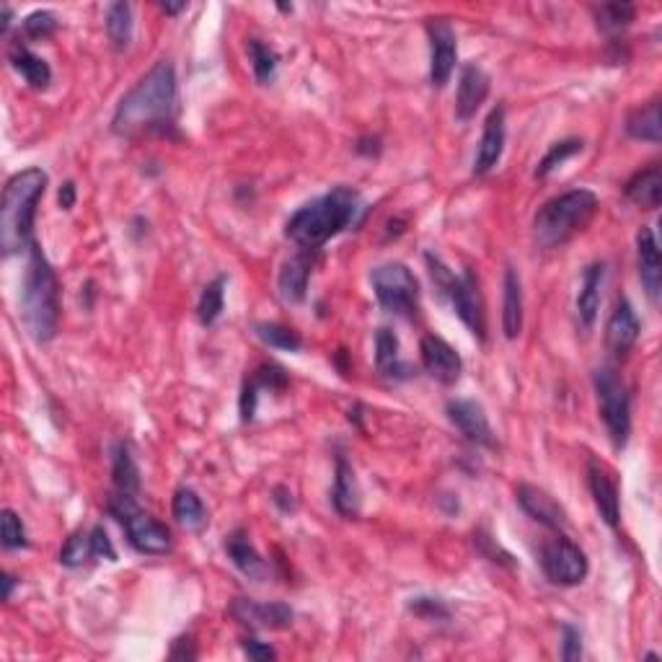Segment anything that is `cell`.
Wrapping results in <instances>:
<instances>
[{"mask_svg": "<svg viewBox=\"0 0 662 662\" xmlns=\"http://www.w3.org/2000/svg\"><path fill=\"white\" fill-rule=\"evenodd\" d=\"M176 101H179V81L174 65L161 60L122 96L112 119V130L122 138H132L140 132L163 130L174 125Z\"/></svg>", "mask_w": 662, "mask_h": 662, "instance_id": "cell-1", "label": "cell"}, {"mask_svg": "<svg viewBox=\"0 0 662 662\" xmlns=\"http://www.w3.org/2000/svg\"><path fill=\"white\" fill-rule=\"evenodd\" d=\"M357 213H360V194L350 187H337L300 207L285 225V236L300 249L316 251L326 241L339 236L347 225L355 223Z\"/></svg>", "mask_w": 662, "mask_h": 662, "instance_id": "cell-2", "label": "cell"}, {"mask_svg": "<svg viewBox=\"0 0 662 662\" xmlns=\"http://www.w3.org/2000/svg\"><path fill=\"white\" fill-rule=\"evenodd\" d=\"M21 316L34 342L44 344L57 337L60 326V282L37 244L29 246V264L21 285Z\"/></svg>", "mask_w": 662, "mask_h": 662, "instance_id": "cell-3", "label": "cell"}, {"mask_svg": "<svg viewBox=\"0 0 662 662\" xmlns=\"http://www.w3.org/2000/svg\"><path fill=\"white\" fill-rule=\"evenodd\" d=\"M47 189V174L42 169H24L8 179L0 207V249L6 257L32 246L37 205Z\"/></svg>", "mask_w": 662, "mask_h": 662, "instance_id": "cell-4", "label": "cell"}, {"mask_svg": "<svg viewBox=\"0 0 662 662\" xmlns=\"http://www.w3.org/2000/svg\"><path fill=\"white\" fill-rule=\"evenodd\" d=\"M598 213V197L590 189H572L546 202L533 220V238L541 249H556L585 231Z\"/></svg>", "mask_w": 662, "mask_h": 662, "instance_id": "cell-5", "label": "cell"}, {"mask_svg": "<svg viewBox=\"0 0 662 662\" xmlns=\"http://www.w3.org/2000/svg\"><path fill=\"white\" fill-rule=\"evenodd\" d=\"M430 264L432 280L438 282V288L448 295L450 306L456 308L458 319L469 326L471 334H476L479 339H484L487 334V316H484V303H481L479 285H476L474 275L471 272H463V275H453L438 257H427Z\"/></svg>", "mask_w": 662, "mask_h": 662, "instance_id": "cell-6", "label": "cell"}, {"mask_svg": "<svg viewBox=\"0 0 662 662\" xmlns=\"http://www.w3.org/2000/svg\"><path fill=\"white\" fill-rule=\"evenodd\" d=\"M595 394H598L600 417L606 422L608 438L613 448H626L631 435V396L626 383L613 368H598L593 373Z\"/></svg>", "mask_w": 662, "mask_h": 662, "instance_id": "cell-7", "label": "cell"}, {"mask_svg": "<svg viewBox=\"0 0 662 662\" xmlns=\"http://www.w3.org/2000/svg\"><path fill=\"white\" fill-rule=\"evenodd\" d=\"M375 298L383 311L412 319L419 311V282L412 275V269L401 262H388L373 269L370 275Z\"/></svg>", "mask_w": 662, "mask_h": 662, "instance_id": "cell-8", "label": "cell"}, {"mask_svg": "<svg viewBox=\"0 0 662 662\" xmlns=\"http://www.w3.org/2000/svg\"><path fill=\"white\" fill-rule=\"evenodd\" d=\"M541 567H544L546 577H549L554 585H562V588H572V585H580L585 577H588V556L575 541H569L567 536H559L546 541L544 549H541Z\"/></svg>", "mask_w": 662, "mask_h": 662, "instance_id": "cell-9", "label": "cell"}, {"mask_svg": "<svg viewBox=\"0 0 662 662\" xmlns=\"http://www.w3.org/2000/svg\"><path fill=\"white\" fill-rule=\"evenodd\" d=\"M430 34V81L432 86L443 88L458 63V37L453 26L445 21H432L427 26Z\"/></svg>", "mask_w": 662, "mask_h": 662, "instance_id": "cell-10", "label": "cell"}, {"mask_svg": "<svg viewBox=\"0 0 662 662\" xmlns=\"http://www.w3.org/2000/svg\"><path fill=\"white\" fill-rule=\"evenodd\" d=\"M122 525H125L127 531V541H130L132 549L140 551V554L161 556L174 549V538H171L169 528L158 523L153 515L143 513V510H135Z\"/></svg>", "mask_w": 662, "mask_h": 662, "instance_id": "cell-11", "label": "cell"}, {"mask_svg": "<svg viewBox=\"0 0 662 662\" xmlns=\"http://www.w3.org/2000/svg\"><path fill=\"white\" fill-rule=\"evenodd\" d=\"M448 419L453 425L461 430V435L466 440H471L474 445H484V448H494L497 438H494V430L489 425L487 412L484 406L474 399H453L448 401Z\"/></svg>", "mask_w": 662, "mask_h": 662, "instance_id": "cell-12", "label": "cell"}, {"mask_svg": "<svg viewBox=\"0 0 662 662\" xmlns=\"http://www.w3.org/2000/svg\"><path fill=\"white\" fill-rule=\"evenodd\" d=\"M419 352H422V365H425L427 373L435 378L443 386H453V383L461 378L463 373V360L456 352V347H450L445 339L435 337V334H427L419 344Z\"/></svg>", "mask_w": 662, "mask_h": 662, "instance_id": "cell-13", "label": "cell"}, {"mask_svg": "<svg viewBox=\"0 0 662 662\" xmlns=\"http://www.w3.org/2000/svg\"><path fill=\"white\" fill-rule=\"evenodd\" d=\"M639 331H642V324H639L637 313H634L629 300L626 298L616 300V308H613L611 319H608L606 326L608 352H611L613 357L629 355V352L634 350V344H637Z\"/></svg>", "mask_w": 662, "mask_h": 662, "instance_id": "cell-14", "label": "cell"}, {"mask_svg": "<svg viewBox=\"0 0 662 662\" xmlns=\"http://www.w3.org/2000/svg\"><path fill=\"white\" fill-rule=\"evenodd\" d=\"M588 484L600 518L606 520L611 528H619V520H621L619 487H616V479H613L611 471H608L600 461H595V458L588 463Z\"/></svg>", "mask_w": 662, "mask_h": 662, "instance_id": "cell-15", "label": "cell"}, {"mask_svg": "<svg viewBox=\"0 0 662 662\" xmlns=\"http://www.w3.org/2000/svg\"><path fill=\"white\" fill-rule=\"evenodd\" d=\"M231 613L251 629H288L293 624V608L285 603H254V600L236 598Z\"/></svg>", "mask_w": 662, "mask_h": 662, "instance_id": "cell-16", "label": "cell"}, {"mask_svg": "<svg viewBox=\"0 0 662 662\" xmlns=\"http://www.w3.org/2000/svg\"><path fill=\"white\" fill-rule=\"evenodd\" d=\"M518 502L525 513L536 520V523L546 525V528H551V531L562 533L564 528L569 525L564 507L559 505V502H556L549 492H544L541 487H533V484H520Z\"/></svg>", "mask_w": 662, "mask_h": 662, "instance_id": "cell-17", "label": "cell"}, {"mask_svg": "<svg viewBox=\"0 0 662 662\" xmlns=\"http://www.w3.org/2000/svg\"><path fill=\"white\" fill-rule=\"evenodd\" d=\"M505 109L494 107L489 112L487 122H484V132H481V143L476 150L474 158V174L476 176H487L489 171L500 163L502 150H505Z\"/></svg>", "mask_w": 662, "mask_h": 662, "instance_id": "cell-18", "label": "cell"}, {"mask_svg": "<svg viewBox=\"0 0 662 662\" xmlns=\"http://www.w3.org/2000/svg\"><path fill=\"white\" fill-rule=\"evenodd\" d=\"M313 262H316V259H313V251L300 249L298 254H293L288 262L282 264L280 277H277V290H280V298L285 300V303H300V300H306Z\"/></svg>", "mask_w": 662, "mask_h": 662, "instance_id": "cell-19", "label": "cell"}, {"mask_svg": "<svg viewBox=\"0 0 662 662\" xmlns=\"http://www.w3.org/2000/svg\"><path fill=\"white\" fill-rule=\"evenodd\" d=\"M603 282H606V264L595 262L585 269L580 282V293H577V324L582 331H590L598 319L600 298H603Z\"/></svg>", "mask_w": 662, "mask_h": 662, "instance_id": "cell-20", "label": "cell"}, {"mask_svg": "<svg viewBox=\"0 0 662 662\" xmlns=\"http://www.w3.org/2000/svg\"><path fill=\"white\" fill-rule=\"evenodd\" d=\"M489 94V75L479 68L476 63H469L463 68L461 81H458V94H456V117L461 122H469L479 107L484 104Z\"/></svg>", "mask_w": 662, "mask_h": 662, "instance_id": "cell-21", "label": "cell"}, {"mask_svg": "<svg viewBox=\"0 0 662 662\" xmlns=\"http://www.w3.org/2000/svg\"><path fill=\"white\" fill-rule=\"evenodd\" d=\"M637 254H639V277L652 300L660 298L662 288V262L660 249H657V238L652 228H642L637 233Z\"/></svg>", "mask_w": 662, "mask_h": 662, "instance_id": "cell-22", "label": "cell"}, {"mask_svg": "<svg viewBox=\"0 0 662 662\" xmlns=\"http://www.w3.org/2000/svg\"><path fill=\"white\" fill-rule=\"evenodd\" d=\"M502 331L507 339H518L523 331V285L513 267L505 272V298H502Z\"/></svg>", "mask_w": 662, "mask_h": 662, "instance_id": "cell-23", "label": "cell"}, {"mask_svg": "<svg viewBox=\"0 0 662 662\" xmlns=\"http://www.w3.org/2000/svg\"><path fill=\"white\" fill-rule=\"evenodd\" d=\"M626 197L642 210H655L662 200V171L660 166H650V169L637 171L631 176L624 187Z\"/></svg>", "mask_w": 662, "mask_h": 662, "instance_id": "cell-24", "label": "cell"}, {"mask_svg": "<svg viewBox=\"0 0 662 662\" xmlns=\"http://www.w3.org/2000/svg\"><path fill=\"white\" fill-rule=\"evenodd\" d=\"M285 383H288V378H285V373H282L280 368H275V365H262L244 386V394H241V419H244V422L254 419L259 404V391H262V388H285Z\"/></svg>", "mask_w": 662, "mask_h": 662, "instance_id": "cell-25", "label": "cell"}, {"mask_svg": "<svg viewBox=\"0 0 662 662\" xmlns=\"http://www.w3.org/2000/svg\"><path fill=\"white\" fill-rule=\"evenodd\" d=\"M225 551H228L231 562L236 564L246 577H251V580H264V575H267V564H264L262 554L257 551V546L251 544L246 533L241 531L231 533L228 541H225Z\"/></svg>", "mask_w": 662, "mask_h": 662, "instance_id": "cell-26", "label": "cell"}, {"mask_svg": "<svg viewBox=\"0 0 662 662\" xmlns=\"http://www.w3.org/2000/svg\"><path fill=\"white\" fill-rule=\"evenodd\" d=\"M334 507L339 515L355 518L360 513V487H357L355 469L344 456H337V479H334Z\"/></svg>", "mask_w": 662, "mask_h": 662, "instance_id": "cell-27", "label": "cell"}, {"mask_svg": "<svg viewBox=\"0 0 662 662\" xmlns=\"http://www.w3.org/2000/svg\"><path fill=\"white\" fill-rule=\"evenodd\" d=\"M401 344L399 337H396L391 329H378L375 334V363H378V370L388 378H409V365L401 363Z\"/></svg>", "mask_w": 662, "mask_h": 662, "instance_id": "cell-28", "label": "cell"}, {"mask_svg": "<svg viewBox=\"0 0 662 662\" xmlns=\"http://www.w3.org/2000/svg\"><path fill=\"white\" fill-rule=\"evenodd\" d=\"M171 510H174L176 523L182 525V528H187V531L200 533L207 528V507L194 489L189 487L179 489V492L174 494V505H171Z\"/></svg>", "mask_w": 662, "mask_h": 662, "instance_id": "cell-29", "label": "cell"}, {"mask_svg": "<svg viewBox=\"0 0 662 662\" xmlns=\"http://www.w3.org/2000/svg\"><path fill=\"white\" fill-rule=\"evenodd\" d=\"M626 135L634 140H647V143H660L662 140V119L660 101H650L647 107H639L626 117Z\"/></svg>", "mask_w": 662, "mask_h": 662, "instance_id": "cell-30", "label": "cell"}, {"mask_svg": "<svg viewBox=\"0 0 662 662\" xmlns=\"http://www.w3.org/2000/svg\"><path fill=\"white\" fill-rule=\"evenodd\" d=\"M11 65L24 75V81L32 88H47L52 81V70L47 65V60H42L39 55H34L29 47H21V44H13L11 47Z\"/></svg>", "mask_w": 662, "mask_h": 662, "instance_id": "cell-31", "label": "cell"}, {"mask_svg": "<svg viewBox=\"0 0 662 662\" xmlns=\"http://www.w3.org/2000/svg\"><path fill=\"white\" fill-rule=\"evenodd\" d=\"M112 476L117 492H125V494L140 492V469L125 443H117L112 450Z\"/></svg>", "mask_w": 662, "mask_h": 662, "instance_id": "cell-32", "label": "cell"}, {"mask_svg": "<svg viewBox=\"0 0 662 662\" xmlns=\"http://www.w3.org/2000/svg\"><path fill=\"white\" fill-rule=\"evenodd\" d=\"M132 32H135V16L130 3H112L107 11V34L114 50L125 52L132 42Z\"/></svg>", "mask_w": 662, "mask_h": 662, "instance_id": "cell-33", "label": "cell"}, {"mask_svg": "<svg viewBox=\"0 0 662 662\" xmlns=\"http://www.w3.org/2000/svg\"><path fill=\"white\" fill-rule=\"evenodd\" d=\"M225 308V277H215L213 282H207L205 290L197 303V316H200L202 326H213L215 321L223 316Z\"/></svg>", "mask_w": 662, "mask_h": 662, "instance_id": "cell-34", "label": "cell"}, {"mask_svg": "<svg viewBox=\"0 0 662 662\" xmlns=\"http://www.w3.org/2000/svg\"><path fill=\"white\" fill-rule=\"evenodd\" d=\"M254 331H257V337L262 339L264 344L275 347V350L300 352V347H303V339L298 337V331H293L290 326L275 324V321H272V324H269V321L257 324L254 326Z\"/></svg>", "mask_w": 662, "mask_h": 662, "instance_id": "cell-35", "label": "cell"}, {"mask_svg": "<svg viewBox=\"0 0 662 662\" xmlns=\"http://www.w3.org/2000/svg\"><path fill=\"white\" fill-rule=\"evenodd\" d=\"M634 16H637V8L631 6V3H606V6H600L595 11L598 26L606 34L624 32L626 26H631Z\"/></svg>", "mask_w": 662, "mask_h": 662, "instance_id": "cell-36", "label": "cell"}, {"mask_svg": "<svg viewBox=\"0 0 662 662\" xmlns=\"http://www.w3.org/2000/svg\"><path fill=\"white\" fill-rule=\"evenodd\" d=\"M246 50H249V60H251V68H254V75H257V81L262 83V86H267V83L275 81L277 75V55L272 47H267L264 42H259V39H249V44H246Z\"/></svg>", "mask_w": 662, "mask_h": 662, "instance_id": "cell-37", "label": "cell"}, {"mask_svg": "<svg viewBox=\"0 0 662 662\" xmlns=\"http://www.w3.org/2000/svg\"><path fill=\"white\" fill-rule=\"evenodd\" d=\"M88 559H96L94 544H91V531L73 533V536L68 538V544L63 546V551H60V562H63L65 567H83Z\"/></svg>", "mask_w": 662, "mask_h": 662, "instance_id": "cell-38", "label": "cell"}, {"mask_svg": "<svg viewBox=\"0 0 662 662\" xmlns=\"http://www.w3.org/2000/svg\"><path fill=\"white\" fill-rule=\"evenodd\" d=\"M580 150H582V140H577V138H569V140H562V143H554L549 148V153H546V156L541 158V163H538L536 176H538V179H546V176H549L551 171L556 169V166H562L564 161H569L572 156H577Z\"/></svg>", "mask_w": 662, "mask_h": 662, "instance_id": "cell-39", "label": "cell"}, {"mask_svg": "<svg viewBox=\"0 0 662 662\" xmlns=\"http://www.w3.org/2000/svg\"><path fill=\"white\" fill-rule=\"evenodd\" d=\"M0 536H3V546H6V549H26V546H29L24 520L13 513V510H3V520H0Z\"/></svg>", "mask_w": 662, "mask_h": 662, "instance_id": "cell-40", "label": "cell"}, {"mask_svg": "<svg viewBox=\"0 0 662 662\" xmlns=\"http://www.w3.org/2000/svg\"><path fill=\"white\" fill-rule=\"evenodd\" d=\"M55 29H57V16L52 11H37L32 13V16H26L24 21V32L34 39L50 37Z\"/></svg>", "mask_w": 662, "mask_h": 662, "instance_id": "cell-41", "label": "cell"}, {"mask_svg": "<svg viewBox=\"0 0 662 662\" xmlns=\"http://www.w3.org/2000/svg\"><path fill=\"white\" fill-rule=\"evenodd\" d=\"M409 611L422 616V619H448L450 611L445 606L443 600L438 598H425V595H419V598L409 600Z\"/></svg>", "mask_w": 662, "mask_h": 662, "instance_id": "cell-42", "label": "cell"}, {"mask_svg": "<svg viewBox=\"0 0 662 662\" xmlns=\"http://www.w3.org/2000/svg\"><path fill=\"white\" fill-rule=\"evenodd\" d=\"M562 657L567 662H575L582 657V631L572 624L562 626Z\"/></svg>", "mask_w": 662, "mask_h": 662, "instance_id": "cell-43", "label": "cell"}, {"mask_svg": "<svg viewBox=\"0 0 662 662\" xmlns=\"http://www.w3.org/2000/svg\"><path fill=\"white\" fill-rule=\"evenodd\" d=\"M91 544H94V556L96 559H107V562H114L117 559V551L112 546V538L107 536V531L96 525L94 531H91Z\"/></svg>", "mask_w": 662, "mask_h": 662, "instance_id": "cell-44", "label": "cell"}, {"mask_svg": "<svg viewBox=\"0 0 662 662\" xmlns=\"http://www.w3.org/2000/svg\"><path fill=\"white\" fill-rule=\"evenodd\" d=\"M244 652L251 657V660H275L277 657V652L272 650L269 644L257 642V639H246Z\"/></svg>", "mask_w": 662, "mask_h": 662, "instance_id": "cell-45", "label": "cell"}, {"mask_svg": "<svg viewBox=\"0 0 662 662\" xmlns=\"http://www.w3.org/2000/svg\"><path fill=\"white\" fill-rule=\"evenodd\" d=\"M57 202H60V207H63V210H73V205H75V184L73 182H65L63 187H60Z\"/></svg>", "mask_w": 662, "mask_h": 662, "instance_id": "cell-46", "label": "cell"}, {"mask_svg": "<svg viewBox=\"0 0 662 662\" xmlns=\"http://www.w3.org/2000/svg\"><path fill=\"white\" fill-rule=\"evenodd\" d=\"M184 8H187V3H161V11H166V13H171V16H174V13H179V11H184Z\"/></svg>", "mask_w": 662, "mask_h": 662, "instance_id": "cell-47", "label": "cell"}, {"mask_svg": "<svg viewBox=\"0 0 662 662\" xmlns=\"http://www.w3.org/2000/svg\"><path fill=\"white\" fill-rule=\"evenodd\" d=\"M3 585H6V593H3V598L6 600H11V595H13V588H16V580H13L11 575H3Z\"/></svg>", "mask_w": 662, "mask_h": 662, "instance_id": "cell-48", "label": "cell"}, {"mask_svg": "<svg viewBox=\"0 0 662 662\" xmlns=\"http://www.w3.org/2000/svg\"><path fill=\"white\" fill-rule=\"evenodd\" d=\"M8 26H11V8H3V32H8Z\"/></svg>", "mask_w": 662, "mask_h": 662, "instance_id": "cell-49", "label": "cell"}]
</instances>
